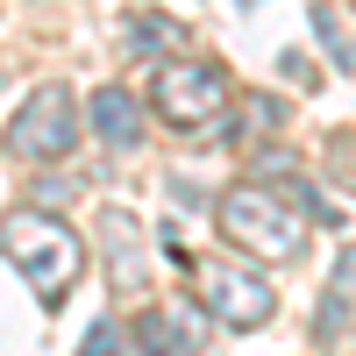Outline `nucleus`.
I'll use <instances>...</instances> for the list:
<instances>
[{"label":"nucleus","mask_w":356,"mask_h":356,"mask_svg":"<svg viewBox=\"0 0 356 356\" xmlns=\"http://www.w3.org/2000/svg\"><path fill=\"white\" fill-rule=\"evenodd\" d=\"M0 250H8V257L22 264V271L36 278L43 307H57V300H65V285L79 278V257H86V250H79V235H72L65 221H50V214H29V207L0 221Z\"/></svg>","instance_id":"nucleus-1"},{"label":"nucleus","mask_w":356,"mask_h":356,"mask_svg":"<svg viewBox=\"0 0 356 356\" xmlns=\"http://www.w3.org/2000/svg\"><path fill=\"white\" fill-rule=\"evenodd\" d=\"M72 143H79V100L65 86H36L29 107L15 114V129H8V150L29 157V164H57Z\"/></svg>","instance_id":"nucleus-2"},{"label":"nucleus","mask_w":356,"mask_h":356,"mask_svg":"<svg viewBox=\"0 0 356 356\" xmlns=\"http://www.w3.org/2000/svg\"><path fill=\"white\" fill-rule=\"evenodd\" d=\"M221 228L235 235V243L264 250V257H292V250L307 243V235H300V221H292L271 193H257V186H235V193L221 200Z\"/></svg>","instance_id":"nucleus-3"},{"label":"nucleus","mask_w":356,"mask_h":356,"mask_svg":"<svg viewBox=\"0 0 356 356\" xmlns=\"http://www.w3.org/2000/svg\"><path fill=\"white\" fill-rule=\"evenodd\" d=\"M150 100L171 114V122H207V114H221L228 86H221L214 65H200V57H171L157 72V86H150Z\"/></svg>","instance_id":"nucleus-4"},{"label":"nucleus","mask_w":356,"mask_h":356,"mask_svg":"<svg viewBox=\"0 0 356 356\" xmlns=\"http://www.w3.org/2000/svg\"><path fill=\"white\" fill-rule=\"evenodd\" d=\"M207 307H214L228 328H257L271 314V285L250 271H207Z\"/></svg>","instance_id":"nucleus-5"},{"label":"nucleus","mask_w":356,"mask_h":356,"mask_svg":"<svg viewBox=\"0 0 356 356\" xmlns=\"http://www.w3.org/2000/svg\"><path fill=\"white\" fill-rule=\"evenodd\" d=\"M86 114H93V129L107 136V143H136L143 136V107L122 93V86H107V93H93V107H86Z\"/></svg>","instance_id":"nucleus-6"},{"label":"nucleus","mask_w":356,"mask_h":356,"mask_svg":"<svg viewBox=\"0 0 356 356\" xmlns=\"http://www.w3.org/2000/svg\"><path fill=\"white\" fill-rule=\"evenodd\" d=\"M136 342H143V356H193L186 314H150V321H136Z\"/></svg>","instance_id":"nucleus-7"},{"label":"nucleus","mask_w":356,"mask_h":356,"mask_svg":"<svg viewBox=\"0 0 356 356\" xmlns=\"http://www.w3.org/2000/svg\"><path fill=\"white\" fill-rule=\"evenodd\" d=\"M136 43H186V29H178V22H157V15H143V22H136Z\"/></svg>","instance_id":"nucleus-8"},{"label":"nucleus","mask_w":356,"mask_h":356,"mask_svg":"<svg viewBox=\"0 0 356 356\" xmlns=\"http://www.w3.org/2000/svg\"><path fill=\"white\" fill-rule=\"evenodd\" d=\"M79 356H122V342H114V321H100V328H93V342H86Z\"/></svg>","instance_id":"nucleus-9"},{"label":"nucleus","mask_w":356,"mask_h":356,"mask_svg":"<svg viewBox=\"0 0 356 356\" xmlns=\"http://www.w3.org/2000/svg\"><path fill=\"white\" fill-rule=\"evenodd\" d=\"M335 285H356V250H342V264H335Z\"/></svg>","instance_id":"nucleus-10"}]
</instances>
